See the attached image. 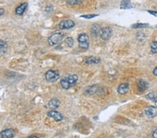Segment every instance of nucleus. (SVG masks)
Here are the masks:
<instances>
[{
    "instance_id": "9",
    "label": "nucleus",
    "mask_w": 157,
    "mask_h": 138,
    "mask_svg": "<svg viewBox=\"0 0 157 138\" xmlns=\"http://www.w3.org/2000/svg\"><path fill=\"white\" fill-rule=\"evenodd\" d=\"M15 135V132L13 129L8 128L3 130L0 133V138H13Z\"/></svg>"
},
{
    "instance_id": "18",
    "label": "nucleus",
    "mask_w": 157,
    "mask_h": 138,
    "mask_svg": "<svg viewBox=\"0 0 157 138\" xmlns=\"http://www.w3.org/2000/svg\"><path fill=\"white\" fill-rule=\"evenodd\" d=\"M146 97H147V98L149 99V100L153 101L154 103H156L157 101V96L154 93H150L149 94H147V95L146 96Z\"/></svg>"
},
{
    "instance_id": "26",
    "label": "nucleus",
    "mask_w": 157,
    "mask_h": 138,
    "mask_svg": "<svg viewBox=\"0 0 157 138\" xmlns=\"http://www.w3.org/2000/svg\"><path fill=\"white\" fill-rule=\"evenodd\" d=\"M3 13H4V10H3V8H0V16H1Z\"/></svg>"
},
{
    "instance_id": "28",
    "label": "nucleus",
    "mask_w": 157,
    "mask_h": 138,
    "mask_svg": "<svg viewBox=\"0 0 157 138\" xmlns=\"http://www.w3.org/2000/svg\"><path fill=\"white\" fill-rule=\"evenodd\" d=\"M27 138H39L38 137H37V136L36 135H31V136H29Z\"/></svg>"
},
{
    "instance_id": "29",
    "label": "nucleus",
    "mask_w": 157,
    "mask_h": 138,
    "mask_svg": "<svg viewBox=\"0 0 157 138\" xmlns=\"http://www.w3.org/2000/svg\"><path fill=\"white\" fill-rule=\"evenodd\" d=\"M156 27H157V25H156Z\"/></svg>"
},
{
    "instance_id": "10",
    "label": "nucleus",
    "mask_w": 157,
    "mask_h": 138,
    "mask_svg": "<svg viewBox=\"0 0 157 138\" xmlns=\"http://www.w3.org/2000/svg\"><path fill=\"white\" fill-rule=\"evenodd\" d=\"M27 6H28L27 3H21L20 6H17L16 8V9H15V13H16L17 15H22V14L24 13V11H25L26 9H27Z\"/></svg>"
},
{
    "instance_id": "13",
    "label": "nucleus",
    "mask_w": 157,
    "mask_h": 138,
    "mask_svg": "<svg viewBox=\"0 0 157 138\" xmlns=\"http://www.w3.org/2000/svg\"><path fill=\"white\" fill-rule=\"evenodd\" d=\"M101 28L100 27V26L98 25V24H94V25L92 27V29H91L92 34L93 35L94 37H97L98 36H99L101 34Z\"/></svg>"
},
{
    "instance_id": "16",
    "label": "nucleus",
    "mask_w": 157,
    "mask_h": 138,
    "mask_svg": "<svg viewBox=\"0 0 157 138\" xmlns=\"http://www.w3.org/2000/svg\"><path fill=\"white\" fill-rule=\"evenodd\" d=\"M97 91V86L93 85L89 87H87L85 90V93L88 94V95H92V94H95Z\"/></svg>"
},
{
    "instance_id": "17",
    "label": "nucleus",
    "mask_w": 157,
    "mask_h": 138,
    "mask_svg": "<svg viewBox=\"0 0 157 138\" xmlns=\"http://www.w3.org/2000/svg\"><path fill=\"white\" fill-rule=\"evenodd\" d=\"M85 62L88 64H99L100 62V59L97 58L95 57H90L86 59Z\"/></svg>"
},
{
    "instance_id": "3",
    "label": "nucleus",
    "mask_w": 157,
    "mask_h": 138,
    "mask_svg": "<svg viewBox=\"0 0 157 138\" xmlns=\"http://www.w3.org/2000/svg\"><path fill=\"white\" fill-rule=\"evenodd\" d=\"M78 44L80 48L87 49L89 47V36L86 34H80L78 38Z\"/></svg>"
},
{
    "instance_id": "24",
    "label": "nucleus",
    "mask_w": 157,
    "mask_h": 138,
    "mask_svg": "<svg viewBox=\"0 0 157 138\" xmlns=\"http://www.w3.org/2000/svg\"><path fill=\"white\" fill-rule=\"evenodd\" d=\"M97 16V15H93V14H92V15H81L82 17H84V18H86V19H91V18H93V17H95Z\"/></svg>"
},
{
    "instance_id": "27",
    "label": "nucleus",
    "mask_w": 157,
    "mask_h": 138,
    "mask_svg": "<svg viewBox=\"0 0 157 138\" xmlns=\"http://www.w3.org/2000/svg\"><path fill=\"white\" fill-rule=\"evenodd\" d=\"M153 73H154V75L155 76H157V67L155 68L154 70Z\"/></svg>"
},
{
    "instance_id": "6",
    "label": "nucleus",
    "mask_w": 157,
    "mask_h": 138,
    "mask_svg": "<svg viewBox=\"0 0 157 138\" xmlns=\"http://www.w3.org/2000/svg\"><path fill=\"white\" fill-rule=\"evenodd\" d=\"M75 23L74 22L71 20H63L59 24V27L60 29H71L74 27Z\"/></svg>"
},
{
    "instance_id": "2",
    "label": "nucleus",
    "mask_w": 157,
    "mask_h": 138,
    "mask_svg": "<svg viewBox=\"0 0 157 138\" xmlns=\"http://www.w3.org/2000/svg\"><path fill=\"white\" fill-rule=\"evenodd\" d=\"M64 36V34L62 33H55V34H53L48 38L49 44H50V45H52V46L59 44L62 41Z\"/></svg>"
},
{
    "instance_id": "15",
    "label": "nucleus",
    "mask_w": 157,
    "mask_h": 138,
    "mask_svg": "<svg viewBox=\"0 0 157 138\" xmlns=\"http://www.w3.org/2000/svg\"><path fill=\"white\" fill-rule=\"evenodd\" d=\"M121 8L123 9H129V8H132L131 3L130 0H122L121 2V5H120Z\"/></svg>"
},
{
    "instance_id": "14",
    "label": "nucleus",
    "mask_w": 157,
    "mask_h": 138,
    "mask_svg": "<svg viewBox=\"0 0 157 138\" xmlns=\"http://www.w3.org/2000/svg\"><path fill=\"white\" fill-rule=\"evenodd\" d=\"M129 89V86L128 84H122L118 87V92L120 94H124L128 92Z\"/></svg>"
},
{
    "instance_id": "19",
    "label": "nucleus",
    "mask_w": 157,
    "mask_h": 138,
    "mask_svg": "<svg viewBox=\"0 0 157 138\" xmlns=\"http://www.w3.org/2000/svg\"><path fill=\"white\" fill-rule=\"evenodd\" d=\"M150 47H151V52L152 53H157V41L151 42Z\"/></svg>"
},
{
    "instance_id": "1",
    "label": "nucleus",
    "mask_w": 157,
    "mask_h": 138,
    "mask_svg": "<svg viewBox=\"0 0 157 138\" xmlns=\"http://www.w3.org/2000/svg\"><path fill=\"white\" fill-rule=\"evenodd\" d=\"M78 80V77L77 75H70L69 76H66L61 80L60 84L62 87L65 89H69L71 87L74 86L76 85L77 81Z\"/></svg>"
},
{
    "instance_id": "12",
    "label": "nucleus",
    "mask_w": 157,
    "mask_h": 138,
    "mask_svg": "<svg viewBox=\"0 0 157 138\" xmlns=\"http://www.w3.org/2000/svg\"><path fill=\"white\" fill-rule=\"evenodd\" d=\"M148 87V84L143 80H140L138 81V89L140 92H143L145 91Z\"/></svg>"
},
{
    "instance_id": "4",
    "label": "nucleus",
    "mask_w": 157,
    "mask_h": 138,
    "mask_svg": "<svg viewBox=\"0 0 157 138\" xmlns=\"http://www.w3.org/2000/svg\"><path fill=\"white\" fill-rule=\"evenodd\" d=\"M45 79L48 82H55L59 78V73L57 71H48L45 75Z\"/></svg>"
},
{
    "instance_id": "21",
    "label": "nucleus",
    "mask_w": 157,
    "mask_h": 138,
    "mask_svg": "<svg viewBox=\"0 0 157 138\" xmlns=\"http://www.w3.org/2000/svg\"><path fill=\"white\" fill-rule=\"evenodd\" d=\"M73 43H74V42H73V39L72 38L69 37V38H66V44L69 47H70V48L73 47Z\"/></svg>"
},
{
    "instance_id": "25",
    "label": "nucleus",
    "mask_w": 157,
    "mask_h": 138,
    "mask_svg": "<svg viewBox=\"0 0 157 138\" xmlns=\"http://www.w3.org/2000/svg\"><path fill=\"white\" fill-rule=\"evenodd\" d=\"M152 136H153V137H154V138H157V129H156V130H155L154 132H153Z\"/></svg>"
},
{
    "instance_id": "23",
    "label": "nucleus",
    "mask_w": 157,
    "mask_h": 138,
    "mask_svg": "<svg viewBox=\"0 0 157 138\" xmlns=\"http://www.w3.org/2000/svg\"><path fill=\"white\" fill-rule=\"evenodd\" d=\"M68 3H70L71 5H76L78 4L82 1V0H67Z\"/></svg>"
},
{
    "instance_id": "5",
    "label": "nucleus",
    "mask_w": 157,
    "mask_h": 138,
    "mask_svg": "<svg viewBox=\"0 0 157 138\" xmlns=\"http://www.w3.org/2000/svg\"><path fill=\"white\" fill-rule=\"evenodd\" d=\"M111 35H112V29L110 27H106L101 29L100 36L101 38H102L103 40H105V41L108 40L110 38Z\"/></svg>"
},
{
    "instance_id": "20",
    "label": "nucleus",
    "mask_w": 157,
    "mask_h": 138,
    "mask_svg": "<svg viewBox=\"0 0 157 138\" xmlns=\"http://www.w3.org/2000/svg\"><path fill=\"white\" fill-rule=\"evenodd\" d=\"M7 48V44L5 41L3 40L0 39V50H6Z\"/></svg>"
},
{
    "instance_id": "8",
    "label": "nucleus",
    "mask_w": 157,
    "mask_h": 138,
    "mask_svg": "<svg viewBox=\"0 0 157 138\" xmlns=\"http://www.w3.org/2000/svg\"><path fill=\"white\" fill-rule=\"evenodd\" d=\"M144 112H145L146 116H147L149 118H153L157 116V107L150 106L146 108Z\"/></svg>"
},
{
    "instance_id": "11",
    "label": "nucleus",
    "mask_w": 157,
    "mask_h": 138,
    "mask_svg": "<svg viewBox=\"0 0 157 138\" xmlns=\"http://www.w3.org/2000/svg\"><path fill=\"white\" fill-rule=\"evenodd\" d=\"M59 105H60V102H59V101L58 100V99L53 98V99H52L51 101H49L48 107L49 108H50L52 110H55L57 109V108H58Z\"/></svg>"
},
{
    "instance_id": "7",
    "label": "nucleus",
    "mask_w": 157,
    "mask_h": 138,
    "mask_svg": "<svg viewBox=\"0 0 157 138\" xmlns=\"http://www.w3.org/2000/svg\"><path fill=\"white\" fill-rule=\"evenodd\" d=\"M47 114H48V116L49 117L54 119L55 121H62V120L63 119V116L62 115V114L57 111L50 110L47 113Z\"/></svg>"
},
{
    "instance_id": "22",
    "label": "nucleus",
    "mask_w": 157,
    "mask_h": 138,
    "mask_svg": "<svg viewBox=\"0 0 157 138\" xmlns=\"http://www.w3.org/2000/svg\"><path fill=\"white\" fill-rule=\"evenodd\" d=\"M148 26V24H144V23H138V24H135L132 26L133 28H143L146 27Z\"/></svg>"
}]
</instances>
